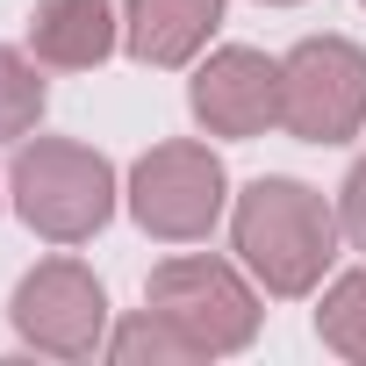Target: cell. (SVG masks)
Listing matches in <instances>:
<instances>
[{
    "instance_id": "7",
    "label": "cell",
    "mask_w": 366,
    "mask_h": 366,
    "mask_svg": "<svg viewBox=\"0 0 366 366\" xmlns=\"http://www.w3.org/2000/svg\"><path fill=\"white\" fill-rule=\"evenodd\" d=\"M187 108L209 137H237V144L280 129V58H266L252 44L209 51L187 79Z\"/></svg>"
},
{
    "instance_id": "6",
    "label": "cell",
    "mask_w": 366,
    "mask_h": 366,
    "mask_svg": "<svg viewBox=\"0 0 366 366\" xmlns=\"http://www.w3.org/2000/svg\"><path fill=\"white\" fill-rule=\"evenodd\" d=\"M8 323L44 359H94L108 352V287L79 259H44L15 280Z\"/></svg>"
},
{
    "instance_id": "14",
    "label": "cell",
    "mask_w": 366,
    "mask_h": 366,
    "mask_svg": "<svg viewBox=\"0 0 366 366\" xmlns=\"http://www.w3.org/2000/svg\"><path fill=\"white\" fill-rule=\"evenodd\" d=\"M266 8H302V0H266Z\"/></svg>"
},
{
    "instance_id": "13",
    "label": "cell",
    "mask_w": 366,
    "mask_h": 366,
    "mask_svg": "<svg viewBox=\"0 0 366 366\" xmlns=\"http://www.w3.org/2000/svg\"><path fill=\"white\" fill-rule=\"evenodd\" d=\"M337 223H345V244H352V252H366V151L352 158L345 187H337Z\"/></svg>"
},
{
    "instance_id": "4",
    "label": "cell",
    "mask_w": 366,
    "mask_h": 366,
    "mask_svg": "<svg viewBox=\"0 0 366 366\" xmlns=\"http://www.w3.org/2000/svg\"><path fill=\"white\" fill-rule=\"evenodd\" d=\"M144 302L158 316H172L179 330H187L209 359H230L259 337V287L230 266V259H209V252H179L165 266H151L144 280Z\"/></svg>"
},
{
    "instance_id": "10",
    "label": "cell",
    "mask_w": 366,
    "mask_h": 366,
    "mask_svg": "<svg viewBox=\"0 0 366 366\" xmlns=\"http://www.w3.org/2000/svg\"><path fill=\"white\" fill-rule=\"evenodd\" d=\"M108 359H115V366H202L209 352H202L187 330H179L172 316H158V309L144 302L129 323L108 330Z\"/></svg>"
},
{
    "instance_id": "12",
    "label": "cell",
    "mask_w": 366,
    "mask_h": 366,
    "mask_svg": "<svg viewBox=\"0 0 366 366\" xmlns=\"http://www.w3.org/2000/svg\"><path fill=\"white\" fill-rule=\"evenodd\" d=\"M44 108H51V86H44L36 58H29V51H15V44H0V144L36 137Z\"/></svg>"
},
{
    "instance_id": "5",
    "label": "cell",
    "mask_w": 366,
    "mask_h": 366,
    "mask_svg": "<svg viewBox=\"0 0 366 366\" xmlns=\"http://www.w3.org/2000/svg\"><path fill=\"white\" fill-rule=\"evenodd\" d=\"M280 129L295 144H352L366 129V51L352 36H302L280 58Z\"/></svg>"
},
{
    "instance_id": "2",
    "label": "cell",
    "mask_w": 366,
    "mask_h": 366,
    "mask_svg": "<svg viewBox=\"0 0 366 366\" xmlns=\"http://www.w3.org/2000/svg\"><path fill=\"white\" fill-rule=\"evenodd\" d=\"M115 165L72 137H22L8 158V202L44 244H86L115 216Z\"/></svg>"
},
{
    "instance_id": "15",
    "label": "cell",
    "mask_w": 366,
    "mask_h": 366,
    "mask_svg": "<svg viewBox=\"0 0 366 366\" xmlns=\"http://www.w3.org/2000/svg\"><path fill=\"white\" fill-rule=\"evenodd\" d=\"M0 202H8V172H0Z\"/></svg>"
},
{
    "instance_id": "11",
    "label": "cell",
    "mask_w": 366,
    "mask_h": 366,
    "mask_svg": "<svg viewBox=\"0 0 366 366\" xmlns=\"http://www.w3.org/2000/svg\"><path fill=\"white\" fill-rule=\"evenodd\" d=\"M316 337H323V352L366 366V266H352V273H337V280L323 287V302H316Z\"/></svg>"
},
{
    "instance_id": "8",
    "label": "cell",
    "mask_w": 366,
    "mask_h": 366,
    "mask_svg": "<svg viewBox=\"0 0 366 366\" xmlns=\"http://www.w3.org/2000/svg\"><path fill=\"white\" fill-rule=\"evenodd\" d=\"M223 0H122V51L151 72H179L209 51Z\"/></svg>"
},
{
    "instance_id": "16",
    "label": "cell",
    "mask_w": 366,
    "mask_h": 366,
    "mask_svg": "<svg viewBox=\"0 0 366 366\" xmlns=\"http://www.w3.org/2000/svg\"><path fill=\"white\" fill-rule=\"evenodd\" d=\"M359 8H366V0H359Z\"/></svg>"
},
{
    "instance_id": "1",
    "label": "cell",
    "mask_w": 366,
    "mask_h": 366,
    "mask_svg": "<svg viewBox=\"0 0 366 366\" xmlns=\"http://www.w3.org/2000/svg\"><path fill=\"white\" fill-rule=\"evenodd\" d=\"M337 202H323L316 187L287 172H259L252 187L230 202V244H237V266L273 295V302H302L323 287L330 259H337Z\"/></svg>"
},
{
    "instance_id": "3",
    "label": "cell",
    "mask_w": 366,
    "mask_h": 366,
    "mask_svg": "<svg viewBox=\"0 0 366 366\" xmlns=\"http://www.w3.org/2000/svg\"><path fill=\"white\" fill-rule=\"evenodd\" d=\"M129 216L144 237L158 244H202L223 209H230V172L209 144L194 137H172V144H151L137 165H129V187H122Z\"/></svg>"
},
{
    "instance_id": "9",
    "label": "cell",
    "mask_w": 366,
    "mask_h": 366,
    "mask_svg": "<svg viewBox=\"0 0 366 366\" xmlns=\"http://www.w3.org/2000/svg\"><path fill=\"white\" fill-rule=\"evenodd\" d=\"M122 44V22L108 0H36L29 15V58L51 72H94Z\"/></svg>"
}]
</instances>
